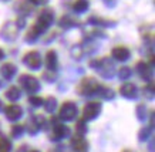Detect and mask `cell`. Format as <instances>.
I'll use <instances>...</instances> for the list:
<instances>
[{
	"label": "cell",
	"instance_id": "d6986e66",
	"mask_svg": "<svg viewBox=\"0 0 155 152\" xmlns=\"http://www.w3.org/2000/svg\"><path fill=\"white\" fill-rule=\"evenodd\" d=\"M58 26L61 29H66V30H70V29H74V27H78L80 26V21L73 17L71 15H64L61 16L60 20H58Z\"/></svg>",
	"mask_w": 155,
	"mask_h": 152
},
{
	"label": "cell",
	"instance_id": "9c48e42d",
	"mask_svg": "<svg viewBox=\"0 0 155 152\" xmlns=\"http://www.w3.org/2000/svg\"><path fill=\"white\" fill-rule=\"evenodd\" d=\"M53 122V134H51V138L53 141H58V139H63V138H66L70 135V128L64 125V124H61L58 119L53 118L51 119Z\"/></svg>",
	"mask_w": 155,
	"mask_h": 152
},
{
	"label": "cell",
	"instance_id": "ffe728a7",
	"mask_svg": "<svg viewBox=\"0 0 155 152\" xmlns=\"http://www.w3.org/2000/svg\"><path fill=\"white\" fill-rule=\"evenodd\" d=\"M16 73H17V67L10 61L5 63L3 66L0 67V74H2V77H3L5 80H12V78L16 76Z\"/></svg>",
	"mask_w": 155,
	"mask_h": 152
},
{
	"label": "cell",
	"instance_id": "8fae6325",
	"mask_svg": "<svg viewBox=\"0 0 155 152\" xmlns=\"http://www.w3.org/2000/svg\"><path fill=\"white\" fill-rule=\"evenodd\" d=\"M87 24H91V26H95V27H100V29H101V27H115V26H117V21L93 15L87 19Z\"/></svg>",
	"mask_w": 155,
	"mask_h": 152
},
{
	"label": "cell",
	"instance_id": "5b68a950",
	"mask_svg": "<svg viewBox=\"0 0 155 152\" xmlns=\"http://www.w3.org/2000/svg\"><path fill=\"white\" fill-rule=\"evenodd\" d=\"M19 82H20V86H21V88L31 95H34L40 90V81L36 77L30 76V74H21L19 77Z\"/></svg>",
	"mask_w": 155,
	"mask_h": 152
},
{
	"label": "cell",
	"instance_id": "3957f363",
	"mask_svg": "<svg viewBox=\"0 0 155 152\" xmlns=\"http://www.w3.org/2000/svg\"><path fill=\"white\" fill-rule=\"evenodd\" d=\"M54 19H56L54 10L50 9V7H46V9H43L38 11V16H37V19H36L34 23L41 29L43 33H46V31L50 29V26L54 23Z\"/></svg>",
	"mask_w": 155,
	"mask_h": 152
},
{
	"label": "cell",
	"instance_id": "74e56055",
	"mask_svg": "<svg viewBox=\"0 0 155 152\" xmlns=\"http://www.w3.org/2000/svg\"><path fill=\"white\" fill-rule=\"evenodd\" d=\"M103 2L107 7H114V6L117 5V0H103Z\"/></svg>",
	"mask_w": 155,
	"mask_h": 152
},
{
	"label": "cell",
	"instance_id": "f6af8a7d",
	"mask_svg": "<svg viewBox=\"0 0 155 152\" xmlns=\"http://www.w3.org/2000/svg\"><path fill=\"white\" fill-rule=\"evenodd\" d=\"M0 87H2V81H0Z\"/></svg>",
	"mask_w": 155,
	"mask_h": 152
},
{
	"label": "cell",
	"instance_id": "8d00e7d4",
	"mask_svg": "<svg viewBox=\"0 0 155 152\" xmlns=\"http://www.w3.org/2000/svg\"><path fill=\"white\" fill-rule=\"evenodd\" d=\"M28 3H31L33 6H44V5H47L50 0H27Z\"/></svg>",
	"mask_w": 155,
	"mask_h": 152
},
{
	"label": "cell",
	"instance_id": "7c38bea8",
	"mask_svg": "<svg viewBox=\"0 0 155 152\" xmlns=\"http://www.w3.org/2000/svg\"><path fill=\"white\" fill-rule=\"evenodd\" d=\"M135 71L138 73V76L141 77L142 80L151 82L152 81V70L151 67L148 66V63L144 61V60H140V61L135 64Z\"/></svg>",
	"mask_w": 155,
	"mask_h": 152
},
{
	"label": "cell",
	"instance_id": "2e32d148",
	"mask_svg": "<svg viewBox=\"0 0 155 152\" xmlns=\"http://www.w3.org/2000/svg\"><path fill=\"white\" fill-rule=\"evenodd\" d=\"M71 147H73L74 152H88V142L84 138V135L75 134L71 138Z\"/></svg>",
	"mask_w": 155,
	"mask_h": 152
},
{
	"label": "cell",
	"instance_id": "b9f144b4",
	"mask_svg": "<svg viewBox=\"0 0 155 152\" xmlns=\"http://www.w3.org/2000/svg\"><path fill=\"white\" fill-rule=\"evenodd\" d=\"M3 108V102H2V100H0V109Z\"/></svg>",
	"mask_w": 155,
	"mask_h": 152
},
{
	"label": "cell",
	"instance_id": "d4e9b609",
	"mask_svg": "<svg viewBox=\"0 0 155 152\" xmlns=\"http://www.w3.org/2000/svg\"><path fill=\"white\" fill-rule=\"evenodd\" d=\"M26 128H27V131H28V134H30V135H36V134L40 131L37 122H36V119H34V117H31V118L27 121V124H26L24 129H26Z\"/></svg>",
	"mask_w": 155,
	"mask_h": 152
},
{
	"label": "cell",
	"instance_id": "4dcf8cb0",
	"mask_svg": "<svg viewBox=\"0 0 155 152\" xmlns=\"http://www.w3.org/2000/svg\"><path fill=\"white\" fill-rule=\"evenodd\" d=\"M151 135V127H142L140 129V132H138V138H140V141H147Z\"/></svg>",
	"mask_w": 155,
	"mask_h": 152
},
{
	"label": "cell",
	"instance_id": "44dd1931",
	"mask_svg": "<svg viewBox=\"0 0 155 152\" xmlns=\"http://www.w3.org/2000/svg\"><path fill=\"white\" fill-rule=\"evenodd\" d=\"M71 10L75 15H83L90 9V0H73L71 3Z\"/></svg>",
	"mask_w": 155,
	"mask_h": 152
},
{
	"label": "cell",
	"instance_id": "cb8c5ba5",
	"mask_svg": "<svg viewBox=\"0 0 155 152\" xmlns=\"http://www.w3.org/2000/svg\"><path fill=\"white\" fill-rule=\"evenodd\" d=\"M43 107H44V109L47 112H54L57 108V100L54 97H47L44 100V102H43Z\"/></svg>",
	"mask_w": 155,
	"mask_h": 152
},
{
	"label": "cell",
	"instance_id": "f1b7e54d",
	"mask_svg": "<svg viewBox=\"0 0 155 152\" xmlns=\"http://www.w3.org/2000/svg\"><path fill=\"white\" fill-rule=\"evenodd\" d=\"M23 132H24V125H19V124L13 125V127H12V131H10V134H12L13 138H20L23 135Z\"/></svg>",
	"mask_w": 155,
	"mask_h": 152
},
{
	"label": "cell",
	"instance_id": "83f0119b",
	"mask_svg": "<svg viewBox=\"0 0 155 152\" xmlns=\"http://www.w3.org/2000/svg\"><path fill=\"white\" fill-rule=\"evenodd\" d=\"M131 74H132V71L130 67H121V68L118 70V77H120V80H122V81L128 80V78L131 77Z\"/></svg>",
	"mask_w": 155,
	"mask_h": 152
},
{
	"label": "cell",
	"instance_id": "277c9868",
	"mask_svg": "<svg viewBox=\"0 0 155 152\" xmlns=\"http://www.w3.org/2000/svg\"><path fill=\"white\" fill-rule=\"evenodd\" d=\"M19 31L17 26L14 23V20H9V21H5L3 26L0 27V38L6 41V43H12L14 40H17L19 37Z\"/></svg>",
	"mask_w": 155,
	"mask_h": 152
},
{
	"label": "cell",
	"instance_id": "1f68e13d",
	"mask_svg": "<svg viewBox=\"0 0 155 152\" xmlns=\"http://www.w3.org/2000/svg\"><path fill=\"white\" fill-rule=\"evenodd\" d=\"M43 102H44V100L41 97H37V95H30L28 97V104L31 107H41Z\"/></svg>",
	"mask_w": 155,
	"mask_h": 152
},
{
	"label": "cell",
	"instance_id": "e0dca14e",
	"mask_svg": "<svg viewBox=\"0 0 155 152\" xmlns=\"http://www.w3.org/2000/svg\"><path fill=\"white\" fill-rule=\"evenodd\" d=\"M44 64H46V68H47L48 71H56L57 70V67H58V56H57V51L54 48H50L46 53Z\"/></svg>",
	"mask_w": 155,
	"mask_h": 152
},
{
	"label": "cell",
	"instance_id": "4316f807",
	"mask_svg": "<svg viewBox=\"0 0 155 152\" xmlns=\"http://www.w3.org/2000/svg\"><path fill=\"white\" fill-rule=\"evenodd\" d=\"M12 151V142L9 138L0 137V152H10Z\"/></svg>",
	"mask_w": 155,
	"mask_h": 152
},
{
	"label": "cell",
	"instance_id": "52a82bcc",
	"mask_svg": "<svg viewBox=\"0 0 155 152\" xmlns=\"http://www.w3.org/2000/svg\"><path fill=\"white\" fill-rule=\"evenodd\" d=\"M101 112V104L97 101H90L83 108V119L84 121H93Z\"/></svg>",
	"mask_w": 155,
	"mask_h": 152
},
{
	"label": "cell",
	"instance_id": "f35d334b",
	"mask_svg": "<svg viewBox=\"0 0 155 152\" xmlns=\"http://www.w3.org/2000/svg\"><path fill=\"white\" fill-rule=\"evenodd\" d=\"M6 57V53H5V50L0 47V60H3V58Z\"/></svg>",
	"mask_w": 155,
	"mask_h": 152
},
{
	"label": "cell",
	"instance_id": "7bdbcfd3",
	"mask_svg": "<svg viewBox=\"0 0 155 152\" xmlns=\"http://www.w3.org/2000/svg\"><path fill=\"white\" fill-rule=\"evenodd\" d=\"M122 152H131V151H130V149H124V151H122Z\"/></svg>",
	"mask_w": 155,
	"mask_h": 152
},
{
	"label": "cell",
	"instance_id": "60d3db41",
	"mask_svg": "<svg viewBox=\"0 0 155 152\" xmlns=\"http://www.w3.org/2000/svg\"><path fill=\"white\" fill-rule=\"evenodd\" d=\"M27 152H40V151H37V149H28Z\"/></svg>",
	"mask_w": 155,
	"mask_h": 152
},
{
	"label": "cell",
	"instance_id": "6da1fadb",
	"mask_svg": "<svg viewBox=\"0 0 155 152\" xmlns=\"http://www.w3.org/2000/svg\"><path fill=\"white\" fill-rule=\"evenodd\" d=\"M88 66L94 68L95 71L100 73V76L104 78H111L115 74V68H114V63L111 58L101 57V58H93L88 61Z\"/></svg>",
	"mask_w": 155,
	"mask_h": 152
},
{
	"label": "cell",
	"instance_id": "ac0fdd59",
	"mask_svg": "<svg viewBox=\"0 0 155 152\" xmlns=\"http://www.w3.org/2000/svg\"><path fill=\"white\" fill-rule=\"evenodd\" d=\"M41 34H43L41 29L34 23V24H31V27H30V29L26 31V34H24V41H26L27 44H33V43L37 41L38 38H40Z\"/></svg>",
	"mask_w": 155,
	"mask_h": 152
},
{
	"label": "cell",
	"instance_id": "e575fe53",
	"mask_svg": "<svg viewBox=\"0 0 155 152\" xmlns=\"http://www.w3.org/2000/svg\"><path fill=\"white\" fill-rule=\"evenodd\" d=\"M91 37H97V38H107V34H105V31L101 29H94L93 31H91Z\"/></svg>",
	"mask_w": 155,
	"mask_h": 152
},
{
	"label": "cell",
	"instance_id": "5bb4252c",
	"mask_svg": "<svg viewBox=\"0 0 155 152\" xmlns=\"http://www.w3.org/2000/svg\"><path fill=\"white\" fill-rule=\"evenodd\" d=\"M111 56L117 61H127V60L131 58V50L125 47V46H115L111 50Z\"/></svg>",
	"mask_w": 155,
	"mask_h": 152
},
{
	"label": "cell",
	"instance_id": "836d02e7",
	"mask_svg": "<svg viewBox=\"0 0 155 152\" xmlns=\"http://www.w3.org/2000/svg\"><path fill=\"white\" fill-rule=\"evenodd\" d=\"M144 94H147V97H148L150 100L154 97V84H152V82H148V84L144 87Z\"/></svg>",
	"mask_w": 155,
	"mask_h": 152
},
{
	"label": "cell",
	"instance_id": "4fadbf2b",
	"mask_svg": "<svg viewBox=\"0 0 155 152\" xmlns=\"http://www.w3.org/2000/svg\"><path fill=\"white\" fill-rule=\"evenodd\" d=\"M120 94L127 98V100H135L138 97V88H137L135 84H132L130 81L124 82L121 87H120Z\"/></svg>",
	"mask_w": 155,
	"mask_h": 152
},
{
	"label": "cell",
	"instance_id": "ab89813d",
	"mask_svg": "<svg viewBox=\"0 0 155 152\" xmlns=\"http://www.w3.org/2000/svg\"><path fill=\"white\" fill-rule=\"evenodd\" d=\"M27 151H28V149H27V145H23L21 148H19V151H17V152H27Z\"/></svg>",
	"mask_w": 155,
	"mask_h": 152
},
{
	"label": "cell",
	"instance_id": "d6a6232c",
	"mask_svg": "<svg viewBox=\"0 0 155 152\" xmlns=\"http://www.w3.org/2000/svg\"><path fill=\"white\" fill-rule=\"evenodd\" d=\"M56 71H44L43 73V78H44V80L47 81V82H54V81H56Z\"/></svg>",
	"mask_w": 155,
	"mask_h": 152
},
{
	"label": "cell",
	"instance_id": "ba28073f",
	"mask_svg": "<svg viewBox=\"0 0 155 152\" xmlns=\"http://www.w3.org/2000/svg\"><path fill=\"white\" fill-rule=\"evenodd\" d=\"M23 63L24 66H27L28 68H31V70H40V67H41V56H40V53L36 51V50H31V51L26 53L23 56Z\"/></svg>",
	"mask_w": 155,
	"mask_h": 152
},
{
	"label": "cell",
	"instance_id": "7a4b0ae2",
	"mask_svg": "<svg viewBox=\"0 0 155 152\" xmlns=\"http://www.w3.org/2000/svg\"><path fill=\"white\" fill-rule=\"evenodd\" d=\"M98 87H100L98 81L95 80L94 77H84L78 82V86L75 87V91L80 95H83V97H88V95L95 94Z\"/></svg>",
	"mask_w": 155,
	"mask_h": 152
},
{
	"label": "cell",
	"instance_id": "7402d4cb",
	"mask_svg": "<svg viewBox=\"0 0 155 152\" xmlns=\"http://www.w3.org/2000/svg\"><path fill=\"white\" fill-rule=\"evenodd\" d=\"M95 94H98L103 100H113L114 97H115V92H114L111 88H108V87H104V86H100L98 90H97V92Z\"/></svg>",
	"mask_w": 155,
	"mask_h": 152
},
{
	"label": "cell",
	"instance_id": "484cf974",
	"mask_svg": "<svg viewBox=\"0 0 155 152\" xmlns=\"http://www.w3.org/2000/svg\"><path fill=\"white\" fill-rule=\"evenodd\" d=\"M135 114H137V118L140 119V121H145L147 119V107L145 104H138L135 108Z\"/></svg>",
	"mask_w": 155,
	"mask_h": 152
},
{
	"label": "cell",
	"instance_id": "ee69618b",
	"mask_svg": "<svg viewBox=\"0 0 155 152\" xmlns=\"http://www.w3.org/2000/svg\"><path fill=\"white\" fill-rule=\"evenodd\" d=\"M0 2H9V0H0Z\"/></svg>",
	"mask_w": 155,
	"mask_h": 152
},
{
	"label": "cell",
	"instance_id": "30bf717a",
	"mask_svg": "<svg viewBox=\"0 0 155 152\" xmlns=\"http://www.w3.org/2000/svg\"><path fill=\"white\" fill-rule=\"evenodd\" d=\"M14 10L17 11L19 16L27 19L28 16H31V13H33L34 6L31 5V3H28L27 0H16V3H14Z\"/></svg>",
	"mask_w": 155,
	"mask_h": 152
},
{
	"label": "cell",
	"instance_id": "603a6c76",
	"mask_svg": "<svg viewBox=\"0 0 155 152\" xmlns=\"http://www.w3.org/2000/svg\"><path fill=\"white\" fill-rule=\"evenodd\" d=\"M5 95H6V98H7L9 101H17L20 98L21 92H20V90L16 86H12V87H9V88L6 90Z\"/></svg>",
	"mask_w": 155,
	"mask_h": 152
},
{
	"label": "cell",
	"instance_id": "8992f818",
	"mask_svg": "<svg viewBox=\"0 0 155 152\" xmlns=\"http://www.w3.org/2000/svg\"><path fill=\"white\" fill-rule=\"evenodd\" d=\"M78 114V108L73 101H66L58 111V119L63 121H73Z\"/></svg>",
	"mask_w": 155,
	"mask_h": 152
},
{
	"label": "cell",
	"instance_id": "9a60e30c",
	"mask_svg": "<svg viewBox=\"0 0 155 152\" xmlns=\"http://www.w3.org/2000/svg\"><path fill=\"white\" fill-rule=\"evenodd\" d=\"M5 115L9 121H17L23 115V108L19 104H9L5 108Z\"/></svg>",
	"mask_w": 155,
	"mask_h": 152
},
{
	"label": "cell",
	"instance_id": "f546056e",
	"mask_svg": "<svg viewBox=\"0 0 155 152\" xmlns=\"http://www.w3.org/2000/svg\"><path fill=\"white\" fill-rule=\"evenodd\" d=\"M75 131H77V134H78V135H84V134L88 131L87 125H85V121L83 118L77 121V124H75Z\"/></svg>",
	"mask_w": 155,
	"mask_h": 152
},
{
	"label": "cell",
	"instance_id": "d590c367",
	"mask_svg": "<svg viewBox=\"0 0 155 152\" xmlns=\"http://www.w3.org/2000/svg\"><path fill=\"white\" fill-rule=\"evenodd\" d=\"M14 23H16V26H17V29L21 30L26 27V17H21V16H17L16 17V20H14Z\"/></svg>",
	"mask_w": 155,
	"mask_h": 152
}]
</instances>
